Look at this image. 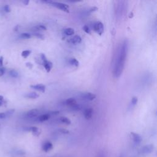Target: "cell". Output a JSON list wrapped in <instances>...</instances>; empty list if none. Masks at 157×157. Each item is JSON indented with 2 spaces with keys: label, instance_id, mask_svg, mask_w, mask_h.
<instances>
[{
  "label": "cell",
  "instance_id": "1",
  "mask_svg": "<svg viewBox=\"0 0 157 157\" xmlns=\"http://www.w3.org/2000/svg\"><path fill=\"white\" fill-rule=\"evenodd\" d=\"M128 50V44L127 41H125L122 45L115 61L114 74L116 78L120 77L123 73L124 68H125Z\"/></svg>",
  "mask_w": 157,
  "mask_h": 157
},
{
  "label": "cell",
  "instance_id": "2",
  "mask_svg": "<svg viewBox=\"0 0 157 157\" xmlns=\"http://www.w3.org/2000/svg\"><path fill=\"white\" fill-rule=\"evenodd\" d=\"M45 2L50 4L52 6H54V7L60 9L64 12H66L67 13L69 12V6L66 4L59 3V2H55V1H45Z\"/></svg>",
  "mask_w": 157,
  "mask_h": 157
},
{
  "label": "cell",
  "instance_id": "3",
  "mask_svg": "<svg viewBox=\"0 0 157 157\" xmlns=\"http://www.w3.org/2000/svg\"><path fill=\"white\" fill-rule=\"evenodd\" d=\"M41 57L42 60L43 62V65L45 68V69L46 70L47 73H49L52 68V66H53V64H52L51 62L47 60L46 56H45L44 54H42Z\"/></svg>",
  "mask_w": 157,
  "mask_h": 157
},
{
  "label": "cell",
  "instance_id": "4",
  "mask_svg": "<svg viewBox=\"0 0 157 157\" xmlns=\"http://www.w3.org/2000/svg\"><path fill=\"white\" fill-rule=\"evenodd\" d=\"M95 31L99 35H101L104 32V25L101 22H96L93 25Z\"/></svg>",
  "mask_w": 157,
  "mask_h": 157
},
{
  "label": "cell",
  "instance_id": "5",
  "mask_svg": "<svg viewBox=\"0 0 157 157\" xmlns=\"http://www.w3.org/2000/svg\"><path fill=\"white\" fill-rule=\"evenodd\" d=\"M96 95L90 92L83 93L81 95V98L83 100H88V101H93L96 98Z\"/></svg>",
  "mask_w": 157,
  "mask_h": 157
},
{
  "label": "cell",
  "instance_id": "6",
  "mask_svg": "<svg viewBox=\"0 0 157 157\" xmlns=\"http://www.w3.org/2000/svg\"><path fill=\"white\" fill-rule=\"evenodd\" d=\"M154 149V146L152 144H149L145 146L144 147H142L141 150V152L143 154H149L153 152Z\"/></svg>",
  "mask_w": 157,
  "mask_h": 157
},
{
  "label": "cell",
  "instance_id": "7",
  "mask_svg": "<svg viewBox=\"0 0 157 157\" xmlns=\"http://www.w3.org/2000/svg\"><path fill=\"white\" fill-rule=\"evenodd\" d=\"M131 136H132V139L133 140L134 142L136 144H139L141 142L142 137L139 134L134 133V132H132L131 133Z\"/></svg>",
  "mask_w": 157,
  "mask_h": 157
},
{
  "label": "cell",
  "instance_id": "8",
  "mask_svg": "<svg viewBox=\"0 0 157 157\" xmlns=\"http://www.w3.org/2000/svg\"><path fill=\"white\" fill-rule=\"evenodd\" d=\"M39 114V110L38 109H33L28 110L27 114H26V115H27V117L28 118H35Z\"/></svg>",
  "mask_w": 157,
  "mask_h": 157
},
{
  "label": "cell",
  "instance_id": "9",
  "mask_svg": "<svg viewBox=\"0 0 157 157\" xmlns=\"http://www.w3.org/2000/svg\"><path fill=\"white\" fill-rule=\"evenodd\" d=\"M52 149H53V145H52V144L49 141L45 142L42 146V150L45 152H49Z\"/></svg>",
  "mask_w": 157,
  "mask_h": 157
},
{
  "label": "cell",
  "instance_id": "10",
  "mask_svg": "<svg viewBox=\"0 0 157 157\" xmlns=\"http://www.w3.org/2000/svg\"><path fill=\"white\" fill-rule=\"evenodd\" d=\"M82 41V38L80 36L78 35H76L74 37L70 38L68 42L69 43H71L72 44H79Z\"/></svg>",
  "mask_w": 157,
  "mask_h": 157
},
{
  "label": "cell",
  "instance_id": "11",
  "mask_svg": "<svg viewBox=\"0 0 157 157\" xmlns=\"http://www.w3.org/2000/svg\"><path fill=\"white\" fill-rule=\"evenodd\" d=\"M30 87L33 89L36 90L37 91H41L42 93H44L45 91V86L43 84H36V85H31Z\"/></svg>",
  "mask_w": 157,
  "mask_h": 157
},
{
  "label": "cell",
  "instance_id": "12",
  "mask_svg": "<svg viewBox=\"0 0 157 157\" xmlns=\"http://www.w3.org/2000/svg\"><path fill=\"white\" fill-rule=\"evenodd\" d=\"M93 112V111L92 108H88V109L85 110L83 114H84L85 118H86V119H87V120L91 119V118L92 117Z\"/></svg>",
  "mask_w": 157,
  "mask_h": 157
},
{
  "label": "cell",
  "instance_id": "13",
  "mask_svg": "<svg viewBox=\"0 0 157 157\" xmlns=\"http://www.w3.org/2000/svg\"><path fill=\"white\" fill-rule=\"evenodd\" d=\"M66 104L70 106H74L75 105H76V100L73 98H68L66 101Z\"/></svg>",
  "mask_w": 157,
  "mask_h": 157
},
{
  "label": "cell",
  "instance_id": "14",
  "mask_svg": "<svg viewBox=\"0 0 157 157\" xmlns=\"http://www.w3.org/2000/svg\"><path fill=\"white\" fill-rule=\"evenodd\" d=\"M49 118H50V114H43V115H41V116H39V117L38 118V120L39 122H42L48 120L49 119Z\"/></svg>",
  "mask_w": 157,
  "mask_h": 157
},
{
  "label": "cell",
  "instance_id": "15",
  "mask_svg": "<svg viewBox=\"0 0 157 157\" xmlns=\"http://www.w3.org/2000/svg\"><path fill=\"white\" fill-rule=\"evenodd\" d=\"M47 30V28L45 26L42 25H38L33 28L31 30L33 31H37L39 30Z\"/></svg>",
  "mask_w": 157,
  "mask_h": 157
},
{
  "label": "cell",
  "instance_id": "16",
  "mask_svg": "<svg viewBox=\"0 0 157 157\" xmlns=\"http://www.w3.org/2000/svg\"><path fill=\"white\" fill-rule=\"evenodd\" d=\"M75 31L73 28H67L64 30V33L66 36H72L74 34Z\"/></svg>",
  "mask_w": 157,
  "mask_h": 157
},
{
  "label": "cell",
  "instance_id": "17",
  "mask_svg": "<svg viewBox=\"0 0 157 157\" xmlns=\"http://www.w3.org/2000/svg\"><path fill=\"white\" fill-rule=\"evenodd\" d=\"M25 96L27 98H30V99H36L39 97V95L36 92H30L25 95Z\"/></svg>",
  "mask_w": 157,
  "mask_h": 157
},
{
  "label": "cell",
  "instance_id": "18",
  "mask_svg": "<svg viewBox=\"0 0 157 157\" xmlns=\"http://www.w3.org/2000/svg\"><path fill=\"white\" fill-rule=\"evenodd\" d=\"M69 63H70L71 65H72V66H74L76 67H78L79 66V62L77 61V59L74 58H70L69 60Z\"/></svg>",
  "mask_w": 157,
  "mask_h": 157
},
{
  "label": "cell",
  "instance_id": "19",
  "mask_svg": "<svg viewBox=\"0 0 157 157\" xmlns=\"http://www.w3.org/2000/svg\"><path fill=\"white\" fill-rule=\"evenodd\" d=\"M27 130L30 131V132H31L33 133L35 135H38L39 134V130L37 127H31L27 128Z\"/></svg>",
  "mask_w": 157,
  "mask_h": 157
},
{
  "label": "cell",
  "instance_id": "20",
  "mask_svg": "<svg viewBox=\"0 0 157 157\" xmlns=\"http://www.w3.org/2000/svg\"><path fill=\"white\" fill-rule=\"evenodd\" d=\"M60 120L63 123L66 124V125H70V124L71 123V120L68 119V118H67L66 117H60Z\"/></svg>",
  "mask_w": 157,
  "mask_h": 157
},
{
  "label": "cell",
  "instance_id": "21",
  "mask_svg": "<svg viewBox=\"0 0 157 157\" xmlns=\"http://www.w3.org/2000/svg\"><path fill=\"white\" fill-rule=\"evenodd\" d=\"M9 75L14 78H17L18 76V73L15 69H11L9 71Z\"/></svg>",
  "mask_w": 157,
  "mask_h": 157
},
{
  "label": "cell",
  "instance_id": "22",
  "mask_svg": "<svg viewBox=\"0 0 157 157\" xmlns=\"http://www.w3.org/2000/svg\"><path fill=\"white\" fill-rule=\"evenodd\" d=\"M31 51L30 50H23L22 52V56L24 58H27L28 56H30V55L31 54Z\"/></svg>",
  "mask_w": 157,
  "mask_h": 157
},
{
  "label": "cell",
  "instance_id": "23",
  "mask_svg": "<svg viewBox=\"0 0 157 157\" xmlns=\"http://www.w3.org/2000/svg\"><path fill=\"white\" fill-rule=\"evenodd\" d=\"M14 112H15V109H9L6 111V112L4 113L6 114V117H9L11 115H12Z\"/></svg>",
  "mask_w": 157,
  "mask_h": 157
},
{
  "label": "cell",
  "instance_id": "24",
  "mask_svg": "<svg viewBox=\"0 0 157 157\" xmlns=\"http://www.w3.org/2000/svg\"><path fill=\"white\" fill-rule=\"evenodd\" d=\"M31 35L28 33H22L21 35V37L22 39H30L31 38Z\"/></svg>",
  "mask_w": 157,
  "mask_h": 157
},
{
  "label": "cell",
  "instance_id": "25",
  "mask_svg": "<svg viewBox=\"0 0 157 157\" xmlns=\"http://www.w3.org/2000/svg\"><path fill=\"white\" fill-rule=\"evenodd\" d=\"M83 30L87 34H91V30H90L89 27L87 25H85L83 27Z\"/></svg>",
  "mask_w": 157,
  "mask_h": 157
},
{
  "label": "cell",
  "instance_id": "26",
  "mask_svg": "<svg viewBox=\"0 0 157 157\" xmlns=\"http://www.w3.org/2000/svg\"><path fill=\"white\" fill-rule=\"evenodd\" d=\"M137 101H138V99L136 96H133L132 98V103L133 105H136V104L137 103Z\"/></svg>",
  "mask_w": 157,
  "mask_h": 157
},
{
  "label": "cell",
  "instance_id": "27",
  "mask_svg": "<svg viewBox=\"0 0 157 157\" xmlns=\"http://www.w3.org/2000/svg\"><path fill=\"white\" fill-rule=\"evenodd\" d=\"M4 10L6 12H7V13H9L11 12V8H10V6L9 5H5L4 6Z\"/></svg>",
  "mask_w": 157,
  "mask_h": 157
},
{
  "label": "cell",
  "instance_id": "28",
  "mask_svg": "<svg viewBox=\"0 0 157 157\" xmlns=\"http://www.w3.org/2000/svg\"><path fill=\"white\" fill-rule=\"evenodd\" d=\"M5 103H6V101L4 100V97L1 95H0V106H2Z\"/></svg>",
  "mask_w": 157,
  "mask_h": 157
},
{
  "label": "cell",
  "instance_id": "29",
  "mask_svg": "<svg viewBox=\"0 0 157 157\" xmlns=\"http://www.w3.org/2000/svg\"><path fill=\"white\" fill-rule=\"evenodd\" d=\"M35 36H36L37 38H39L40 39H44V37L41 34H39V33H34L33 35Z\"/></svg>",
  "mask_w": 157,
  "mask_h": 157
},
{
  "label": "cell",
  "instance_id": "30",
  "mask_svg": "<svg viewBox=\"0 0 157 157\" xmlns=\"http://www.w3.org/2000/svg\"><path fill=\"white\" fill-rule=\"evenodd\" d=\"M6 72V69L4 68H0V77L3 76Z\"/></svg>",
  "mask_w": 157,
  "mask_h": 157
},
{
  "label": "cell",
  "instance_id": "31",
  "mask_svg": "<svg viewBox=\"0 0 157 157\" xmlns=\"http://www.w3.org/2000/svg\"><path fill=\"white\" fill-rule=\"evenodd\" d=\"M98 9L97 7H93V8H90V9L88 10V13H92V12H93L96 11Z\"/></svg>",
  "mask_w": 157,
  "mask_h": 157
},
{
  "label": "cell",
  "instance_id": "32",
  "mask_svg": "<svg viewBox=\"0 0 157 157\" xmlns=\"http://www.w3.org/2000/svg\"><path fill=\"white\" fill-rule=\"evenodd\" d=\"M3 61H4V58L3 56L0 57V68H2L3 66Z\"/></svg>",
  "mask_w": 157,
  "mask_h": 157
},
{
  "label": "cell",
  "instance_id": "33",
  "mask_svg": "<svg viewBox=\"0 0 157 157\" xmlns=\"http://www.w3.org/2000/svg\"><path fill=\"white\" fill-rule=\"evenodd\" d=\"M6 118V114L4 112H0V119H4Z\"/></svg>",
  "mask_w": 157,
  "mask_h": 157
},
{
  "label": "cell",
  "instance_id": "34",
  "mask_svg": "<svg viewBox=\"0 0 157 157\" xmlns=\"http://www.w3.org/2000/svg\"><path fill=\"white\" fill-rule=\"evenodd\" d=\"M97 157H106V154L104 152H102L100 153H99V155H98Z\"/></svg>",
  "mask_w": 157,
  "mask_h": 157
},
{
  "label": "cell",
  "instance_id": "35",
  "mask_svg": "<svg viewBox=\"0 0 157 157\" xmlns=\"http://www.w3.org/2000/svg\"><path fill=\"white\" fill-rule=\"evenodd\" d=\"M60 132L62 133H64V134H68L69 133V132L68 130L66 129H62L60 130Z\"/></svg>",
  "mask_w": 157,
  "mask_h": 157
},
{
  "label": "cell",
  "instance_id": "36",
  "mask_svg": "<svg viewBox=\"0 0 157 157\" xmlns=\"http://www.w3.org/2000/svg\"><path fill=\"white\" fill-rule=\"evenodd\" d=\"M26 66L30 69H31L33 68V64L31 63H26Z\"/></svg>",
  "mask_w": 157,
  "mask_h": 157
},
{
  "label": "cell",
  "instance_id": "37",
  "mask_svg": "<svg viewBox=\"0 0 157 157\" xmlns=\"http://www.w3.org/2000/svg\"><path fill=\"white\" fill-rule=\"evenodd\" d=\"M22 3L25 5V6H27L28 4V3H30V1H28V0H25V1H23Z\"/></svg>",
  "mask_w": 157,
  "mask_h": 157
},
{
  "label": "cell",
  "instance_id": "38",
  "mask_svg": "<svg viewBox=\"0 0 157 157\" xmlns=\"http://www.w3.org/2000/svg\"><path fill=\"white\" fill-rule=\"evenodd\" d=\"M59 113H60V112H59V111H54V112H52L51 114H52V115H58V114H59Z\"/></svg>",
  "mask_w": 157,
  "mask_h": 157
}]
</instances>
